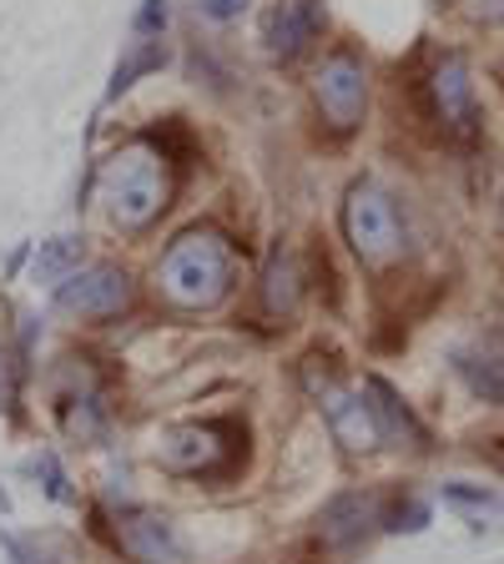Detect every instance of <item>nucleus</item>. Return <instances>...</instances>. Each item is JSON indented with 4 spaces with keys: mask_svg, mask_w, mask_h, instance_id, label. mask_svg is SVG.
<instances>
[{
    "mask_svg": "<svg viewBox=\"0 0 504 564\" xmlns=\"http://www.w3.org/2000/svg\"><path fill=\"white\" fill-rule=\"evenodd\" d=\"M127 297H131L127 272L106 268V262H96V268H76L66 282H56V307L61 313L106 317V313H117V307H127Z\"/></svg>",
    "mask_w": 504,
    "mask_h": 564,
    "instance_id": "obj_5",
    "label": "nucleus"
},
{
    "mask_svg": "<svg viewBox=\"0 0 504 564\" xmlns=\"http://www.w3.org/2000/svg\"><path fill=\"white\" fill-rule=\"evenodd\" d=\"M35 474L46 479V494L56 499V505H71V499H76V494H71V484H66V474H61V458L56 454H41V458H35Z\"/></svg>",
    "mask_w": 504,
    "mask_h": 564,
    "instance_id": "obj_17",
    "label": "nucleus"
},
{
    "mask_svg": "<svg viewBox=\"0 0 504 564\" xmlns=\"http://www.w3.org/2000/svg\"><path fill=\"white\" fill-rule=\"evenodd\" d=\"M0 550H6V560L11 564H56V554L41 550L35 540H15V534H0Z\"/></svg>",
    "mask_w": 504,
    "mask_h": 564,
    "instance_id": "obj_18",
    "label": "nucleus"
},
{
    "mask_svg": "<svg viewBox=\"0 0 504 564\" xmlns=\"http://www.w3.org/2000/svg\"><path fill=\"white\" fill-rule=\"evenodd\" d=\"M293 303H298V272H293V262L278 252L268 268V307L272 313H293Z\"/></svg>",
    "mask_w": 504,
    "mask_h": 564,
    "instance_id": "obj_16",
    "label": "nucleus"
},
{
    "mask_svg": "<svg viewBox=\"0 0 504 564\" xmlns=\"http://www.w3.org/2000/svg\"><path fill=\"white\" fill-rule=\"evenodd\" d=\"M243 6H247V0H202V11H207V15H217V21H227V15H237V11H243Z\"/></svg>",
    "mask_w": 504,
    "mask_h": 564,
    "instance_id": "obj_21",
    "label": "nucleus"
},
{
    "mask_svg": "<svg viewBox=\"0 0 504 564\" xmlns=\"http://www.w3.org/2000/svg\"><path fill=\"white\" fill-rule=\"evenodd\" d=\"M368 529H374V499L368 494H339L318 514V534H323L329 550H358Z\"/></svg>",
    "mask_w": 504,
    "mask_h": 564,
    "instance_id": "obj_9",
    "label": "nucleus"
},
{
    "mask_svg": "<svg viewBox=\"0 0 504 564\" xmlns=\"http://www.w3.org/2000/svg\"><path fill=\"white\" fill-rule=\"evenodd\" d=\"M117 540L137 564H187V550H182V540L172 534L167 519L131 514L117 524Z\"/></svg>",
    "mask_w": 504,
    "mask_h": 564,
    "instance_id": "obj_8",
    "label": "nucleus"
},
{
    "mask_svg": "<svg viewBox=\"0 0 504 564\" xmlns=\"http://www.w3.org/2000/svg\"><path fill=\"white\" fill-rule=\"evenodd\" d=\"M313 91H318V106L329 117L333 131H353L364 121V106H368V76L364 66L353 56H329L323 70L313 76Z\"/></svg>",
    "mask_w": 504,
    "mask_h": 564,
    "instance_id": "obj_4",
    "label": "nucleus"
},
{
    "mask_svg": "<svg viewBox=\"0 0 504 564\" xmlns=\"http://www.w3.org/2000/svg\"><path fill=\"white\" fill-rule=\"evenodd\" d=\"M167 25V0H141L137 11V35H157Z\"/></svg>",
    "mask_w": 504,
    "mask_h": 564,
    "instance_id": "obj_20",
    "label": "nucleus"
},
{
    "mask_svg": "<svg viewBox=\"0 0 504 564\" xmlns=\"http://www.w3.org/2000/svg\"><path fill=\"white\" fill-rule=\"evenodd\" d=\"M423 524H429V509H423L419 499H409V505H399L388 514V529H394V534H419Z\"/></svg>",
    "mask_w": 504,
    "mask_h": 564,
    "instance_id": "obj_19",
    "label": "nucleus"
},
{
    "mask_svg": "<svg viewBox=\"0 0 504 564\" xmlns=\"http://www.w3.org/2000/svg\"><path fill=\"white\" fill-rule=\"evenodd\" d=\"M217 438H223L217 423L167 429V434L157 438V464H167V469H176V474H212L223 464V448H227V444H217Z\"/></svg>",
    "mask_w": 504,
    "mask_h": 564,
    "instance_id": "obj_7",
    "label": "nucleus"
},
{
    "mask_svg": "<svg viewBox=\"0 0 504 564\" xmlns=\"http://www.w3.org/2000/svg\"><path fill=\"white\" fill-rule=\"evenodd\" d=\"M343 237H348V247L364 262H384L399 252L404 227H399V212H394L384 187L353 182L348 197H343Z\"/></svg>",
    "mask_w": 504,
    "mask_h": 564,
    "instance_id": "obj_3",
    "label": "nucleus"
},
{
    "mask_svg": "<svg viewBox=\"0 0 504 564\" xmlns=\"http://www.w3.org/2000/svg\"><path fill=\"white\" fill-rule=\"evenodd\" d=\"M439 499H444L449 509H459V514H474V519H494L504 509V499L494 489H484V484H444Z\"/></svg>",
    "mask_w": 504,
    "mask_h": 564,
    "instance_id": "obj_15",
    "label": "nucleus"
},
{
    "mask_svg": "<svg viewBox=\"0 0 504 564\" xmlns=\"http://www.w3.org/2000/svg\"><path fill=\"white\" fill-rule=\"evenodd\" d=\"M313 393H318V403H323V419H329L333 438H339L348 454H364V448H374L378 438H384L378 413L364 393H348V388H333V383H323V388L313 383Z\"/></svg>",
    "mask_w": 504,
    "mask_h": 564,
    "instance_id": "obj_6",
    "label": "nucleus"
},
{
    "mask_svg": "<svg viewBox=\"0 0 504 564\" xmlns=\"http://www.w3.org/2000/svg\"><path fill=\"white\" fill-rule=\"evenodd\" d=\"M233 288V252L223 237L212 232H187L167 247L162 258V293L176 307H217Z\"/></svg>",
    "mask_w": 504,
    "mask_h": 564,
    "instance_id": "obj_1",
    "label": "nucleus"
},
{
    "mask_svg": "<svg viewBox=\"0 0 504 564\" xmlns=\"http://www.w3.org/2000/svg\"><path fill=\"white\" fill-rule=\"evenodd\" d=\"M82 262V237H51L31 258V282H66Z\"/></svg>",
    "mask_w": 504,
    "mask_h": 564,
    "instance_id": "obj_13",
    "label": "nucleus"
},
{
    "mask_svg": "<svg viewBox=\"0 0 504 564\" xmlns=\"http://www.w3.org/2000/svg\"><path fill=\"white\" fill-rule=\"evenodd\" d=\"M368 399H374V413H378V429H384V438H419V423L409 419V409H404L399 399H394V388L384 383V378H368Z\"/></svg>",
    "mask_w": 504,
    "mask_h": 564,
    "instance_id": "obj_14",
    "label": "nucleus"
},
{
    "mask_svg": "<svg viewBox=\"0 0 504 564\" xmlns=\"http://www.w3.org/2000/svg\"><path fill=\"white\" fill-rule=\"evenodd\" d=\"M435 106L439 117L449 121L454 131H470L474 127V86H470V66L459 56H444L435 70Z\"/></svg>",
    "mask_w": 504,
    "mask_h": 564,
    "instance_id": "obj_11",
    "label": "nucleus"
},
{
    "mask_svg": "<svg viewBox=\"0 0 504 564\" xmlns=\"http://www.w3.org/2000/svg\"><path fill=\"white\" fill-rule=\"evenodd\" d=\"M318 25H323V0H282L278 11H272V25H268L272 56L293 61L318 35Z\"/></svg>",
    "mask_w": 504,
    "mask_h": 564,
    "instance_id": "obj_10",
    "label": "nucleus"
},
{
    "mask_svg": "<svg viewBox=\"0 0 504 564\" xmlns=\"http://www.w3.org/2000/svg\"><path fill=\"white\" fill-rule=\"evenodd\" d=\"M101 202H106V212H111V223L127 227V232L157 223L167 207V176H162L157 152L127 147V152L111 156L101 172Z\"/></svg>",
    "mask_w": 504,
    "mask_h": 564,
    "instance_id": "obj_2",
    "label": "nucleus"
},
{
    "mask_svg": "<svg viewBox=\"0 0 504 564\" xmlns=\"http://www.w3.org/2000/svg\"><path fill=\"white\" fill-rule=\"evenodd\" d=\"M162 66H167V46H162V41H147V35H141V41H131L127 56H121V61H117V70H111L106 101H117L121 91H131V86H137L141 76H147V70H162Z\"/></svg>",
    "mask_w": 504,
    "mask_h": 564,
    "instance_id": "obj_12",
    "label": "nucleus"
}]
</instances>
